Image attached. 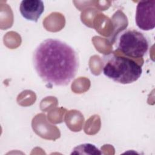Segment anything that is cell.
Here are the masks:
<instances>
[{"label": "cell", "mask_w": 155, "mask_h": 155, "mask_svg": "<svg viewBox=\"0 0 155 155\" xmlns=\"http://www.w3.org/2000/svg\"><path fill=\"white\" fill-rule=\"evenodd\" d=\"M104 74L112 81L129 84L137 81L142 73V67L127 57L110 53L102 58Z\"/></svg>", "instance_id": "7a4b0ae2"}, {"label": "cell", "mask_w": 155, "mask_h": 155, "mask_svg": "<svg viewBox=\"0 0 155 155\" xmlns=\"http://www.w3.org/2000/svg\"><path fill=\"white\" fill-rule=\"evenodd\" d=\"M114 46L127 57L133 58H142L149 49V41L142 32L127 28L117 33Z\"/></svg>", "instance_id": "3957f363"}, {"label": "cell", "mask_w": 155, "mask_h": 155, "mask_svg": "<svg viewBox=\"0 0 155 155\" xmlns=\"http://www.w3.org/2000/svg\"><path fill=\"white\" fill-rule=\"evenodd\" d=\"M19 11L25 19L37 22L44 11V4L41 0H23L20 4Z\"/></svg>", "instance_id": "5b68a950"}, {"label": "cell", "mask_w": 155, "mask_h": 155, "mask_svg": "<svg viewBox=\"0 0 155 155\" xmlns=\"http://www.w3.org/2000/svg\"><path fill=\"white\" fill-rule=\"evenodd\" d=\"M36 72L45 83L65 86L74 78L79 66L78 53L67 43L48 38L41 42L33 54Z\"/></svg>", "instance_id": "6da1fadb"}, {"label": "cell", "mask_w": 155, "mask_h": 155, "mask_svg": "<svg viewBox=\"0 0 155 155\" xmlns=\"http://www.w3.org/2000/svg\"><path fill=\"white\" fill-rule=\"evenodd\" d=\"M135 21L139 28L149 31L155 27V1H143L138 2Z\"/></svg>", "instance_id": "277c9868"}, {"label": "cell", "mask_w": 155, "mask_h": 155, "mask_svg": "<svg viewBox=\"0 0 155 155\" xmlns=\"http://www.w3.org/2000/svg\"><path fill=\"white\" fill-rule=\"evenodd\" d=\"M71 154H101V151L93 144L83 143L74 148Z\"/></svg>", "instance_id": "8992f818"}]
</instances>
